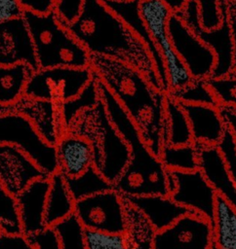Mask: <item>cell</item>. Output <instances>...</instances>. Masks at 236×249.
I'll return each mask as SVG.
<instances>
[{
	"label": "cell",
	"mask_w": 236,
	"mask_h": 249,
	"mask_svg": "<svg viewBox=\"0 0 236 249\" xmlns=\"http://www.w3.org/2000/svg\"><path fill=\"white\" fill-rule=\"evenodd\" d=\"M159 158L165 167L170 170H194L199 168L197 149L194 143L180 146L166 143L161 149Z\"/></svg>",
	"instance_id": "obj_30"
},
{
	"label": "cell",
	"mask_w": 236,
	"mask_h": 249,
	"mask_svg": "<svg viewBox=\"0 0 236 249\" xmlns=\"http://www.w3.org/2000/svg\"><path fill=\"white\" fill-rule=\"evenodd\" d=\"M199 7L200 22L205 29H214L222 22L219 0H195Z\"/></svg>",
	"instance_id": "obj_37"
},
{
	"label": "cell",
	"mask_w": 236,
	"mask_h": 249,
	"mask_svg": "<svg viewBox=\"0 0 236 249\" xmlns=\"http://www.w3.org/2000/svg\"><path fill=\"white\" fill-rule=\"evenodd\" d=\"M50 176H43L29 183L16 197L19 205L22 233L27 235L43 229Z\"/></svg>",
	"instance_id": "obj_18"
},
{
	"label": "cell",
	"mask_w": 236,
	"mask_h": 249,
	"mask_svg": "<svg viewBox=\"0 0 236 249\" xmlns=\"http://www.w3.org/2000/svg\"><path fill=\"white\" fill-rule=\"evenodd\" d=\"M26 236V239L31 249H60V242L59 236L53 226H45L43 229L31 232Z\"/></svg>",
	"instance_id": "obj_38"
},
{
	"label": "cell",
	"mask_w": 236,
	"mask_h": 249,
	"mask_svg": "<svg viewBox=\"0 0 236 249\" xmlns=\"http://www.w3.org/2000/svg\"><path fill=\"white\" fill-rule=\"evenodd\" d=\"M219 6L222 19L227 22L230 30L233 43V67L236 71V0H219Z\"/></svg>",
	"instance_id": "obj_40"
},
{
	"label": "cell",
	"mask_w": 236,
	"mask_h": 249,
	"mask_svg": "<svg viewBox=\"0 0 236 249\" xmlns=\"http://www.w3.org/2000/svg\"><path fill=\"white\" fill-rule=\"evenodd\" d=\"M93 77L94 71L90 66L38 68L30 74L23 95L59 105L77 96Z\"/></svg>",
	"instance_id": "obj_7"
},
{
	"label": "cell",
	"mask_w": 236,
	"mask_h": 249,
	"mask_svg": "<svg viewBox=\"0 0 236 249\" xmlns=\"http://www.w3.org/2000/svg\"><path fill=\"white\" fill-rule=\"evenodd\" d=\"M124 206L127 224L125 233L130 248H152L155 230L150 222L138 208L129 203L125 198Z\"/></svg>",
	"instance_id": "obj_26"
},
{
	"label": "cell",
	"mask_w": 236,
	"mask_h": 249,
	"mask_svg": "<svg viewBox=\"0 0 236 249\" xmlns=\"http://www.w3.org/2000/svg\"><path fill=\"white\" fill-rule=\"evenodd\" d=\"M0 231L8 233H21V222L16 196L0 183Z\"/></svg>",
	"instance_id": "obj_33"
},
{
	"label": "cell",
	"mask_w": 236,
	"mask_h": 249,
	"mask_svg": "<svg viewBox=\"0 0 236 249\" xmlns=\"http://www.w3.org/2000/svg\"><path fill=\"white\" fill-rule=\"evenodd\" d=\"M64 26L89 53L103 55L130 64L155 88L164 91L145 44L102 0H85L78 18Z\"/></svg>",
	"instance_id": "obj_2"
},
{
	"label": "cell",
	"mask_w": 236,
	"mask_h": 249,
	"mask_svg": "<svg viewBox=\"0 0 236 249\" xmlns=\"http://www.w3.org/2000/svg\"><path fill=\"white\" fill-rule=\"evenodd\" d=\"M64 178L68 190L75 201L114 188L113 184L109 182L94 164L77 176H64Z\"/></svg>",
	"instance_id": "obj_27"
},
{
	"label": "cell",
	"mask_w": 236,
	"mask_h": 249,
	"mask_svg": "<svg viewBox=\"0 0 236 249\" xmlns=\"http://www.w3.org/2000/svg\"><path fill=\"white\" fill-rule=\"evenodd\" d=\"M20 63L38 69L33 42L23 17L0 22V65Z\"/></svg>",
	"instance_id": "obj_14"
},
{
	"label": "cell",
	"mask_w": 236,
	"mask_h": 249,
	"mask_svg": "<svg viewBox=\"0 0 236 249\" xmlns=\"http://www.w3.org/2000/svg\"><path fill=\"white\" fill-rule=\"evenodd\" d=\"M198 166L216 194L227 199L236 209V183L231 177L216 145L194 143Z\"/></svg>",
	"instance_id": "obj_19"
},
{
	"label": "cell",
	"mask_w": 236,
	"mask_h": 249,
	"mask_svg": "<svg viewBox=\"0 0 236 249\" xmlns=\"http://www.w3.org/2000/svg\"><path fill=\"white\" fill-rule=\"evenodd\" d=\"M85 0H57L54 13L63 24L75 21L80 16Z\"/></svg>",
	"instance_id": "obj_39"
},
{
	"label": "cell",
	"mask_w": 236,
	"mask_h": 249,
	"mask_svg": "<svg viewBox=\"0 0 236 249\" xmlns=\"http://www.w3.org/2000/svg\"><path fill=\"white\" fill-rule=\"evenodd\" d=\"M172 45L193 79H209L216 64L214 51L188 27L182 18L172 14L168 20Z\"/></svg>",
	"instance_id": "obj_10"
},
{
	"label": "cell",
	"mask_w": 236,
	"mask_h": 249,
	"mask_svg": "<svg viewBox=\"0 0 236 249\" xmlns=\"http://www.w3.org/2000/svg\"><path fill=\"white\" fill-rule=\"evenodd\" d=\"M167 187H168L169 195L172 194L177 188V180L170 169L167 170Z\"/></svg>",
	"instance_id": "obj_46"
},
{
	"label": "cell",
	"mask_w": 236,
	"mask_h": 249,
	"mask_svg": "<svg viewBox=\"0 0 236 249\" xmlns=\"http://www.w3.org/2000/svg\"><path fill=\"white\" fill-rule=\"evenodd\" d=\"M97 86L112 124L130 147V160L114 182V189L122 196L169 195L168 169L149 149L134 121L98 76Z\"/></svg>",
	"instance_id": "obj_3"
},
{
	"label": "cell",
	"mask_w": 236,
	"mask_h": 249,
	"mask_svg": "<svg viewBox=\"0 0 236 249\" xmlns=\"http://www.w3.org/2000/svg\"><path fill=\"white\" fill-rule=\"evenodd\" d=\"M48 176L18 147L0 143V183L14 196L33 180Z\"/></svg>",
	"instance_id": "obj_15"
},
{
	"label": "cell",
	"mask_w": 236,
	"mask_h": 249,
	"mask_svg": "<svg viewBox=\"0 0 236 249\" xmlns=\"http://www.w3.org/2000/svg\"><path fill=\"white\" fill-rule=\"evenodd\" d=\"M179 104L189 121L193 143L216 145L226 127L219 106L185 102Z\"/></svg>",
	"instance_id": "obj_21"
},
{
	"label": "cell",
	"mask_w": 236,
	"mask_h": 249,
	"mask_svg": "<svg viewBox=\"0 0 236 249\" xmlns=\"http://www.w3.org/2000/svg\"><path fill=\"white\" fill-rule=\"evenodd\" d=\"M216 147L222 156L231 177L236 183V137L227 125Z\"/></svg>",
	"instance_id": "obj_36"
},
{
	"label": "cell",
	"mask_w": 236,
	"mask_h": 249,
	"mask_svg": "<svg viewBox=\"0 0 236 249\" xmlns=\"http://www.w3.org/2000/svg\"><path fill=\"white\" fill-rule=\"evenodd\" d=\"M138 7L147 30L164 60L169 89L187 85L193 78L176 53L168 32L171 12L161 0H138Z\"/></svg>",
	"instance_id": "obj_8"
},
{
	"label": "cell",
	"mask_w": 236,
	"mask_h": 249,
	"mask_svg": "<svg viewBox=\"0 0 236 249\" xmlns=\"http://www.w3.org/2000/svg\"><path fill=\"white\" fill-rule=\"evenodd\" d=\"M68 130L90 139L93 164L114 184L130 160V147L112 124L101 99L93 108L82 112Z\"/></svg>",
	"instance_id": "obj_4"
},
{
	"label": "cell",
	"mask_w": 236,
	"mask_h": 249,
	"mask_svg": "<svg viewBox=\"0 0 236 249\" xmlns=\"http://www.w3.org/2000/svg\"><path fill=\"white\" fill-rule=\"evenodd\" d=\"M75 200L72 197L65 178L60 171L50 175V188L46 200L45 224L52 226L74 212Z\"/></svg>",
	"instance_id": "obj_24"
},
{
	"label": "cell",
	"mask_w": 236,
	"mask_h": 249,
	"mask_svg": "<svg viewBox=\"0 0 236 249\" xmlns=\"http://www.w3.org/2000/svg\"><path fill=\"white\" fill-rule=\"evenodd\" d=\"M167 94L179 102L219 106L218 101L207 84V79H193L183 87L169 89Z\"/></svg>",
	"instance_id": "obj_31"
},
{
	"label": "cell",
	"mask_w": 236,
	"mask_h": 249,
	"mask_svg": "<svg viewBox=\"0 0 236 249\" xmlns=\"http://www.w3.org/2000/svg\"><path fill=\"white\" fill-rule=\"evenodd\" d=\"M59 171L74 177L93 164V146L89 138L70 130L63 131L56 143Z\"/></svg>",
	"instance_id": "obj_17"
},
{
	"label": "cell",
	"mask_w": 236,
	"mask_h": 249,
	"mask_svg": "<svg viewBox=\"0 0 236 249\" xmlns=\"http://www.w3.org/2000/svg\"><path fill=\"white\" fill-rule=\"evenodd\" d=\"M55 229L62 249L84 248L85 246V227L73 212L59 222L52 225Z\"/></svg>",
	"instance_id": "obj_32"
},
{
	"label": "cell",
	"mask_w": 236,
	"mask_h": 249,
	"mask_svg": "<svg viewBox=\"0 0 236 249\" xmlns=\"http://www.w3.org/2000/svg\"><path fill=\"white\" fill-rule=\"evenodd\" d=\"M171 171L177 180V188L170 194L171 197L213 222L216 192L203 172L199 168Z\"/></svg>",
	"instance_id": "obj_13"
},
{
	"label": "cell",
	"mask_w": 236,
	"mask_h": 249,
	"mask_svg": "<svg viewBox=\"0 0 236 249\" xmlns=\"http://www.w3.org/2000/svg\"><path fill=\"white\" fill-rule=\"evenodd\" d=\"M161 1L168 8L171 14L178 15L186 7L189 0H161Z\"/></svg>",
	"instance_id": "obj_45"
},
{
	"label": "cell",
	"mask_w": 236,
	"mask_h": 249,
	"mask_svg": "<svg viewBox=\"0 0 236 249\" xmlns=\"http://www.w3.org/2000/svg\"><path fill=\"white\" fill-rule=\"evenodd\" d=\"M152 248L213 249L212 222L197 212L187 213L169 227L155 231Z\"/></svg>",
	"instance_id": "obj_11"
},
{
	"label": "cell",
	"mask_w": 236,
	"mask_h": 249,
	"mask_svg": "<svg viewBox=\"0 0 236 249\" xmlns=\"http://www.w3.org/2000/svg\"><path fill=\"white\" fill-rule=\"evenodd\" d=\"M104 4L145 44L153 59L164 91H168L167 71L162 55L153 42L139 12L138 0H102Z\"/></svg>",
	"instance_id": "obj_16"
},
{
	"label": "cell",
	"mask_w": 236,
	"mask_h": 249,
	"mask_svg": "<svg viewBox=\"0 0 236 249\" xmlns=\"http://www.w3.org/2000/svg\"><path fill=\"white\" fill-rule=\"evenodd\" d=\"M32 71L25 63L0 65V106L13 104L23 95L25 84Z\"/></svg>",
	"instance_id": "obj_25"
},
{
	"label": "cell",
	"mask_w": 236,
	"mask_h": 249,
	"mask_svg": "<svg viewBox=\"0 0 236 249\" xmlns=\"http://www.w3.org/2000/svg\"><path fill=\"white\" fill-rule=\"evenodd\" d=\"M194 33L208 45L216 54V64L210 78H218L234 70L233 43L227 22L222 19L219 26L205 29L200 22L199 7L195 0H189L183 11L178 14Z\"/></svg>",
	"instance_id": "obj_12"
},
{
	"label": "cell",
	"mask_w": 236,
	"mask_h": 249,
	"mask_svg": "<svg viewBox=\"0 0 236 249\" xmlns=\"http://www.w3.org/2000/svg\"><path fill=\"white\" fill-rule=\"evenodd\" d=\"M16 103L22 110L12 112L21 113L26 116L34 124L42 136L49 143L56 145L59 135L63 132L59 106L51 101L30 98L24 95Z\"/></svg>",
	"instance_id": "obj_22"
},
{
	"label": "cell",
	"mask_w": 236,
	"mask_h": 249,
	"mask_svg": "<svg viewBox=\"0 0 236 249\" xmlns=\"http://www.w3.org/2000/svg\"><path fill=\"white\" fill-rule=\"evenodd\" d=\"M0 249H31L25 234L0 231Z\"/></svg>",
	"instance_id": "obj_42"
},
{
	"label": "cell",
	"mask_w": 236,
	"mask_h": 249,
	"mask_svg": "<svg viewBox=\"0 0 236 249\" xmlns=\"http://www.w3.org/2000/svg\"><path fill=\"white\" fill-rule=\"evenodd\" d=\"M86 249H127L130 244L126 233L85 229Z\"/></svg>",
	"instance_id": "obj_34"
},
{
	"label": "cell",
	"mask_w": 236,
	"mask_h": 249,
	"mask_svg": "<svg viewBox=\"0 0 236 249\" xmlns=\"http://www.w3.org/2000/svg\"><path fill=\"white\" fill-rule=\"evenodd\" d=\"M123 197L147 218L155 231L169 227L187 213L195 212L176 202L170 195L123 196Z\"/></svg>",
	"instance_id": "obj_20"
},
{
	"label": "cell",
	"mask_w": 236,
	"mask_h": 249,
	"mask_svg": "<svg viewBox=\"0 0 236 249\" xmlns=\"http://www.w3.org/2000/svg\"><path fill=\"white\" fill-rule=\"evenodd\" d=\"M37 58L38 68L90 66V53L54 12L36 15L23 12Z\"/></svg>",
	"instance_id": "obj_5"
},
{
	"label": "cell",
	"mask_w": 236,
	"mask_h": 249,
	"mask_svg": "<svg viewBox=\"0 0 236 249\" xmlns=\"http://www.w3.org/2000/svg\"><path fill=\"white\" fill-rule=\"evenodd\" d=\"M166 116L168 124V143L174 146L193 143L187 116L179 102L167 94Z\"/></svg>",
	"instance_id": "obj_28"
},
{
	"label": "cell",
	"mask_w": 236,
	"mask_h": 249,
	"mask_svg": "<svg viewBox=\"0 0 236 249\" xmlns=\"http://www.w3.org/2000/svg\"><path fill=\"white\" fill-rule=\"evenodd\" d=\"M90 67L136 124L144 142L159 157L168 143L167 92L155 88L138 69L123 61L90 53Z\"/></svg>",
	"instance_id": "obj_1"
},
{
	"label": "cell",
	"mask_w": 236,
	"mask_h": 249,
	"mask_svg": "<svg viewBox=\"0 0 236 249\" xmlns=\"http://www.w3.org/2000/svg\"><path fill=\"white\" fill-rule=\"evenodd\" d=\"M0 143L20 149L48 176L59 170L56 145L49 143L21 113L0 112Z\"/></svg>",
	"instance_id": "obj_6"
},
{
	"label": "cell",
	"mask_w": 236,
	"mask_h": 249,
	"mask_svg": "<svg viewBox=\"0 0 236 249\" xmlns=\"http://www.w3.org/2000/svg\"><path fill=\"white\" fill-rule=\"evenodd\" d=\"M213 226V249H236V209L216 194Z\"/></svg>",
	"instance_id": "obj_23"
},
{
	"label": "cell",
	"mask_w": 236,
	"mask_h": 249,
	"mask_svg": "<svg viewBox=\"0 0 236 249\" xmlns=\"http://www.w3.org/2000/svg\"><path fill=\"white\" fill-rule=\"evenodd\" d=\"M98 100L97 75L94 72L93 79L77 96L59 105L63 131L68 130L74 120L85 110L93 108Z\"/></svg>",
	"instance_id": "obj_29"
},
{
	"label": "cell",
	"mask_w": 236,
	"mask_h": 249,
	"mask_svg": "<svg viewBox=\"0 0 236 249\" xmlns=\"http://www.w3.org/2000/svg\"><path fill=\"white\" fill-rule=\"evenodd\" d=\"M74 213L85 229L126 232L124 198L114 188L76 200Z\"/></svg>",
	"instance_id": "obj_9"
},
{
	"label": "cell",
	"mask_w": 236,
	"mask_h": 249,
	"mask_svg": "<svg viewBox=\"0 0 236 249\" xmlns=\"http://www.w3.org/2000/svg\"><path fill=\"white\" fill-rule=\"evenodd\" d=\"M219 111L225 124L231 129L236 137V110L229 106L219 105Z\"/></svg>",
	"instance_id": "obj_44"
},
{
	"label": "cell",
	"mask_w": 236,
	"mask_h": 249,
	"mask_svg": "<svg viewBox=\"0 0 236 249\" xmlns=\"http://www.w3.org/2000/svg\"><path fill=\"white\" fill-rule=\"evenodd\" d=\"M22 14L18 0H0V22L22 17Z\"/></svg>",
	"instance_id": "obj_43"
},
{
	"label": "cell",
	"mask_w": 236,
	"mask_h": 249,
	"mask_svg": "<svg viewBox=\"0 0 236 249\" xmlns=\"http://www.w3.org/2000/svg\"><path fill=\"white\" fill-rule=\"evenodd\" d=\"M23 12L36 15H48L55 10L57 0H18Z\"/></svg>",
	"instance_id": "obj_41"
},
{
	"label": "cell",
	"mask_w": 236,
	"mask_h": 249,
	"mask_svg": "<svg viewBox=\"0 0 236 249\" xmlns=\"http://www.w3.org/2000/svg\"><path fill=\"white\" fill-rule=\"evenodd\" d=\"M207 84L219 105L229 106L236 110V71L233 70L222 77L209 78Z\"/></svg>",
	"instance_id": "obj_35"
}]
</instances>
